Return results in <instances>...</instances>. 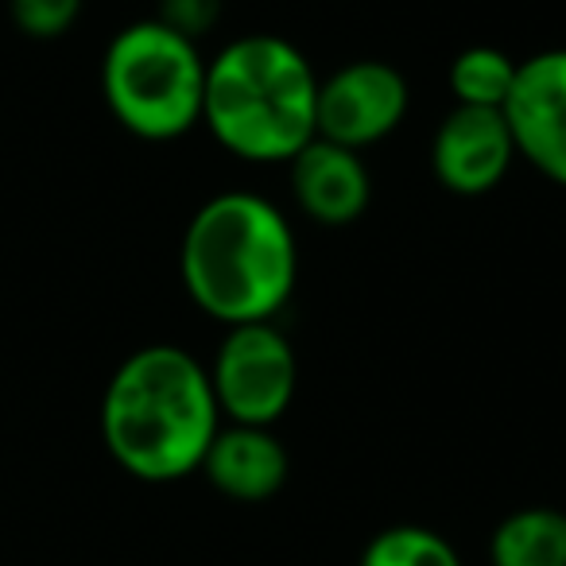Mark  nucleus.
<instances>
[{
    "label": "nucleus",
    "instance_id": "1",
    "mask_svg": "<svg viewBox=\"0 0 566 566\" xmlns=\"http://www.w3.org/2000/svg\"><path fill=\"white\" fill-rule=\"evenodd\" d=\"M218 427L210 369L179 346L136 349L105 385L102 442L136 481L167 485L198 473Z\"/></svg>",
    "mask_w": 566,
    "mask_h": 566
},
{
    "label": "nucleus",
    "instance_id": "9",
    "mask_svg": "<svg viewBox=\"0 0 566 566\" xmlns=\"http://www.w3.org/2000/svg\"><path fill=\"white\" fill-rule=\"evenodd\" d=\"M292 171V195L300 210L307 213L315 226H354L365 213L373 195L369 167H365L361 151L331 144L323 136L307 144L300 156L287 164Z\"/></svg>",
    "mask_w": 566,
    "mask_h": 566
},
{
    "label": "nucleus",
    "instance_id": "13",
    "mask_svg": "<svg viewBox=\"0 0 566 566\" xmlns=\"http://www.w3.org/2000/svg\"><path fill=\"white\" fill-rule=\"evenodd\" d=\"M357 566H462L458 547L423 524L380 527L361 551Z\"/></svg>",
    "mask_w": 566,
    "mask_h": 566
},
{
    "label": "nucleus",
    "instance_id": "15",
    "mask_svg": "<svg viewBox=\"0 0 566 566\" xmlns=\"http://www.w3.org/2000/svg\"><path fill=\"white\" fill-rule=\"evenodd\" d=\"M221 12H226V0H159L156 20L198 43L218 28Z\"/></svg>",
    "mask_w": 566,
    "mask_h": 566
},
{
    "label": "nucleus",
    "instance_id": "4",
    "mask_svg": "<svg viewBox=\"0 0 566 566\" xmlns=\"http://www.w3.org/2000/svg\"><path fill=\"white\" fill-rule=\"evenodd\" d=\"M102 94L125 133L151 144L179 140L202 125L206 59L195 40L156 17L136 20L105 48Z\"/></svg>",
    "mask_w": 566,
    "mask_h": 566
},
{
    "label": "nucleus",
    "instance_id": "12",
    "mask_svg": "<svg viewBox=\"0 0 566 566\" xmlns=\"http://www.w3.org/2000/svg\"><path fill=\"white\" fill-rule=\"evenodd\" d=\"M516 59L504 55L501 48H489V43L465 48L450 63V94L470 109H504L512 82H516Z\"/></svg>",
    "mask_w": 566,
    "mask_h": 566
},
{
    "label": "nucleus",
    "instance_id": "8",
    "mask_svg": "<svg viewBox=\"0 0 566 566\" xmlns=\"http://www.w3.org/2000/svg\"><path fill=\"white\" fill-rule=\"evenodd\" d=\"M516 148L501 109L454 105L431 140V171L450 195L478 198L504 182Z\"/></svg>",
    "mask_w": 566,
    "mask_h": 566
},
{
    "label": "nucleus",
    "instance_id": "10",
    "mask_svg": "<svg viewBox=\"0 0 566 566\" xmlns=\"http://www.w3.org/2000/svg\"><path fill=\"white\" fill-rule=\"evenodd\" d=\"M202 473L229 501L260 504L287 485L292 458L272 427L221 423L202 458Z\"/></svg>",
    "mask_w": 566,
    "mask_h": 566
},
{
    "label": "nucleus",
    "instance_id": "14",
    "mask_svg": "<svg viewBox=\"0 0 566 566\" xmlns=\"http://www.w3.org/2000/svg\"><path fill=\"white\" fill-rule=\"evenodd\" d=\"M9 17L28 40H59L82 17V0H9Z\"/></svg>",
    "mask_w": 566,
    "mask_h": 566
},
{
    "label": "nucleus",
    "instance_id": "5",
    "mask_svg": "<svg viewBox=\"0 0 566 566\" xmlns=\"http://www.w3.org/2000/svg\"><path fill=\"white\" fill-rule=\"evenodd\" d=\"M221 419L244 427H275L295 400L300 361L292 342L272 323L229 326L210 365Z\"/></svg>",
    "mask_w": 566,
    "mask_h": 566
},
{
    "label": "nucleus",
    "instance_id": "6",
    "mask_svg": "<svg viewBox=\"0 0 566 566\" xmlns=\"http://www.w3.org/2000/svg\"><path fill=\"white\" fill-rule=\"evenodd\" d=\"M408 102V82L392 63L354 59V63L318 78L315 136L361 151L403 125Z\"/></svg>",
    "mask_w": 566,
    "mask_h": 566
},
{
    "label": "nucleus",
    "instance_id": "7",
    "mask_svg": "<svg viewBox=\"0 0 566 566\" xmlns=\"http://www.w3.org/2000/svg\"><path fill=\"white\" fill-rule=\"evenodd\" d=\"M501 113L516 159H527L543 179L566 187V48L524 59Z\"/></svg>",
    "mask_w": 566,
    "mask_h": 566
},
{
    "label": "nucleus",
    "instance_id": "3",
    "mask_svg": "<svg viewBox=\"0 0 566 566\" xmlns=\"http://www.w3.org/2000/svg\"><path fill=\"white\" fill-rule=\"evenodd\" d=\"M318 74L280 35H241L206 59L202 125L244 164H292L315 140Z\"/></svg>",
    "mask_w": 566,
    "mask_h": 566
},
{
    "label": "nucleus",
    "instance_id": "2",
    "mask_svg": "<svg viewBox=\"0 0 566 566\" xmlns=\"http://www.w3.org/2000/svg\"><path fill=\"white\" fill-rule=\"evenodd\" d=\"M179 275L202 315L226 326L272 323L300 280L292 221L252 190L213 195L187 221Z\"/></svg>",
    "mask_w": 566,
    "mask_h": 566
},
{
    "label": "nucleus",
    "instance_id": "11",
    "mask_svg": "<svg viewBox=\"0 0 566 566\" xmlns=\"http://www.w3.org/2000/svg\"><path fill=\"white\" fill-rule=\"evenodd\" d=\"M489 566H566V512L551 504L509 512L489 535Z\"/></svg>",
    "mask_w": 566,
    "mask_h": 566
}]
</instances>
